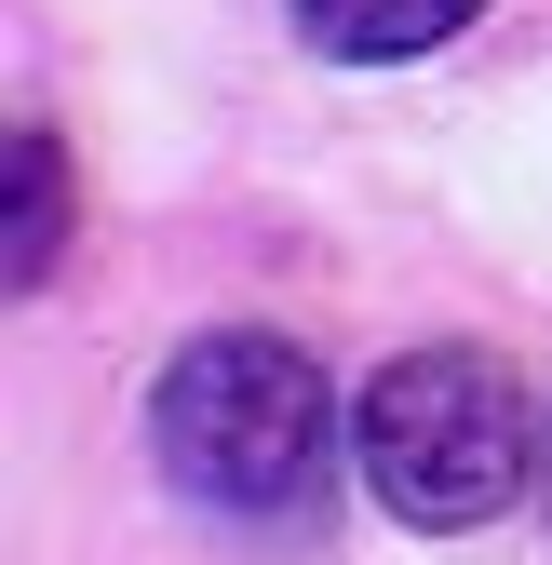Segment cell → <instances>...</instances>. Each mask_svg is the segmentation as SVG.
Returning a JSON list of instances; mask_svg holds the SVG:
<instances>
[{"label": "cell", "mask_w": 552, "mask_h": 565, "mask_svg": "<svg viewBox=\"0 0 552 565\" xmlns=\"http://www.w3.org/2000/svg\"><path fill=\"white\" fill-rule=\"evenodd\" d=\"M149 445L162 471L189 484L202 512H243V525H284V512H323V471H337V391L297 337H189L162 391H149Z\"/></svg>", "instance_id": "obj_1"}, {"label": "cell", "mask_w": 552, "mask_h": 565, "mask_svg": "<svg viewBox=\"0 0 552 565\" xmlns=\"http://www.w3.org/2000/svg\"><path fill=\"white\" fill-rule=\"evenodd\" d=\"M351 458H364V484H378V512H404V525H486V512H512V484L539 471V417H526V391H512V364H486V350H404V364H378L364 377V404H351Z\"/></svg>", "instance_id": "obj_2"}, {"label": "cell", "mask_w": 552, "mask_h": 565, "mask_svg": "<svg viewBox=\"0 0 552 565\" xmlns=\"http://www.w3.org/2000/svg\"><path fill=\"white\" fill-rule=\"evenodd\" d=\"M284 14H297V41H310V54H337V67H391V54L458 41L486 0H284Z\"/></svg>", "instance_id": "obj_3"}, {"label": "cell", "mask_w": 552, "mask_h": 565, "mask_svg": "<svg viewBox=\"0 0 552 565\" xmlns=\"http://www.w3.org/2000/svg\"><path fill=\"white\" fill-rule=\"evenodd\" d=\"M54 243H67V175H54V135L28 121L14 135V282H41Z\"/></svg>", "instance_id": "obj_4"}, {"label": "cell", "mask_w": 552, "mask_h": 565, "mask_svg": "<svg viewBox=\"0 0 552 565\" xmlns=\"http://www.w3.org/2000/svg\"><path fill=\"white\" fill-rule=\"evenodd\" d=\"M539 484H552V445H539Z\"/></svg>", "instance_id": "obj_5"}]
</instances>
